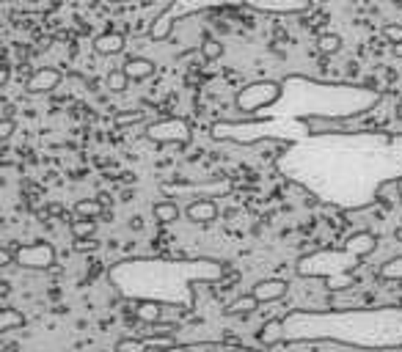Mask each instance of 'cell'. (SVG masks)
Returning <instances> with one entry per match:
<instances>
[{"label": "cell", "instance_id": "484cf974", "mask_svg": "<svg viewBox=\"0 0 402 352\" xmlns=\"http://www.w3.org/2000/svg\"><path fill=\"white\" fill-rule=\"evenodd\" d=\"M12 262H17L14 259V251L9 245H3V248H0V267H12Z\"/></svg>", "mask_w": 402, "mask_h": 352}, {"label": "cell", "instance_id": "52a82bcc", "mask_svg": "<svg viewBox=\"0 0 402 352\" xmlns=\"http://www.w3.org/2000/svg\"><path fill=\"white\" fill-rule=\"evenodd\" d=\"M185 215H187V221H193V223H213V221L218 218V204H215L213 199H198V201L187 204Z\"/></svg>", "mask_w": 402, "mask_h": 352}, {"label": "cell", "instance_id": "9c48e42d", "mask_svg": "<svg viewBox=\"0 0 402 352\" xmlns=\"http://www.w3.org/2000/svg\"><path fill=\"white\" fill-rule=\"evenodd\" d=\"M121 69L127 72V77H130L132 83H141V80H149V77H152V75L157 72V66H154V61H149V58H141V55H135V58H127Z\"/></svg>", "mask_w": 402, "mask_h": 352}, {"label": "cell", "instance_id": "7a4b0ae2", "mask_svg": "<svg viewBox=\"0 0 402 352\" xmlns=\"http://www.w3.org/2000/svg\"><path fill=\"white\" fill-rule=\"evenodd\" d=\"M281 97H284V86L281 83H276V80H257V83H248L246 88L237 91L235 108L240 113H259V110L276 105Z\"/></svg>", "mask_w": 402, "mask_h": 352}, {"label": "cell", "instance_id": "5bb4252c", "mask_svg": "<svg viewBox=\"0 0 402 352\" xmlns=\"http://www.w3.org/2000/svg\"><path fill=\"white\" fill-rule=\"evenodd\" d=\"M23 325H25L23 311H17V308H3V311H0V333L17 330V327H23Z\"/></svg>", "mask_w": 402, "mask_h": 352}, {"label": "cell", "instance_id": "3957f363", "mask_svg": "<svg viewBox=\"0 0 402 352\" xmlns=\"http://www.w3.org/2000/svg\"><path fill=\"white\" fill-rule=\"evenodd\" d=\"M146 140L157 143V146H185L190 143V124L185 118H157L146 124Z\"/></svg>", "mask_w": 402, "mask_h": 352}, {"label": "cell", "instance_id": "d6a6232c", "mask_svg": "<svg viewBox=\"0 0 402 352\" xmlns=\"http://www.w3.org/2000/svg\"><path fill=\"white\" fill-rule=\"evenodd\" d=\"M28 3H36V0H28Z\"/></svg>", "mask_w": 402, "mask_h": 352}, {"label": "cell", "instance_id": "ac0fdd59", "mask_svg": "<svg viewBox=\"0 0 402 352\" xmlns=\"http://www.w3.org/2000/svg\"><path fill=\"white\" fill-rule=\"evenodd\" d=\"M102 212H105V207H102L97 199H80V201L75 204V215H78V218H94V221H97Z\"/></svg>", "mask_w": 402, "mask_h": 352}, {"label": "cell", "instance_id": "277c9868", "mask_svg": "<svg viewBox=\"0 0 402 352\" xmlns=\"http://www.w3.org/2000/svg\"><path fill=\"white\" fill-rule=\"evenodd\" d=\"M14 259L20 267L25 270H47L56 262V248L50 242H31V245H20L14 248Z\"/></svg>", "mask_w": 402, "mask_h": 352}, {"label": "cell", "instance_id": "30bf717a", "mask_svg": "<svg viewBox=\"0 0 402 352\" xmlns=\"http://www.w3.org/2000/svg\"><path fill=\"white\" fill-rule=\"evenodd\" d=\"M375 248H377V237L369 234V231H358L347 240V251L355 253V256H369Z\"/></svg>", "mask_w": 402, "mask_h": 352}, {"label": "cell", "instance_id": "4fadbf2b", "mask_svg": "<svg viewBox=\"0 0 402 352\" xmlns=\"http://www.w3.org/2000/svg\"><path fill=\"white\" fill-rule=\"evenodd\" d=\"M152 215L157 223H176L179 221V207L174 201H160L152 207Z\"/></svg>", "mask_w": 402, "mask_h": 352}, {"label": "cell", "instance_id": "2e32d148", "mask_svg": "<svg viewBox=\"0 0 402 352\" xmlns=\"http://www.w3.org/2000/svg\"><path fill=\"white\" fill-rule=\"evenodd\" d=\"M135 316L141 319V322H146V325H154V322H160V316H163V305L160 303H138V308H135Z\"/></svg>", "mask_w": 402, "mask_h": 352}, {"label": "cell", "instance_id": "5b68a950", "mask_svg": "<svg viewBox=\"0 0 402 352\" xmlns=\"http://www.w3.org/2000/svg\"><path fill=\"white\" fill-rule=\"evenodd\" d=\"M58 86H61V72L53 69V66H45V69H36V72L28 77L25 91H28L31 97H42V94L56 91Z\"/></svg>", "mask_w": 402, "mask_h": 352}, {"label": "cell", "instance_id": "7402d4cb", "mask_svg": "<svg viewBox=\"0 0 402 352\" xmlns=\"http://www.w3.org/2000/svg\"><path fill=\"white\" fill-rule=\"evenodd\" d=\"M138 121H146V113H143V110L116 113V118H113V124H116V127H124V124H138Z\"/></svg>", "mask_w": 402, "mask_h": 352}, {"label": "cell", "instance_id": "603a6c76", "mask_svg": "<svg viewBox=\"0 0 402 352\" xmlns=\"http://www.w3.org/2000/svg\"><path fill=\"white\" fill-rule=\"evenodd\" d=\"M116 352H146V341H141V338H121L116 344Z\"/></svg>", "mask_w": 402, "mask_h": 352}, {"label": "cell", "instance_id": "f1b7e54d", "mask_svg": "<svg viewBox=\"0 0 402 352\" xmlns=\"http://www.w3.org/2000/svg\"><path fill=\"white\" fill-rule=\"evenodd\" d=\"M12 116H14V105L6 102V105H3V116H0V118H12Z\"/></svg>", "mask_w": 402, "mask_h": 352}, {"label": "cell", "instance_id": "f546056e", "mask_svg": "<svg viewBox=\"0 0 402 352\" xmlns=\"http://www.w3.org/2000/svg\"><path fill=\"white\" fill-rule=\"evenodd\" d=\"M391 53H394L397 58H402V42H399V45H391Z\"/></svg>", "mask_w": 402, "mask_h": 352}, {"label": "cell", "instance_id": "d6986e66", "mask_svg": "<svg viewBox=\"0 0 402 352\" xmlns=\"http://www.w3.org/2000/svg\"><path fill=\"white\" fill-rule=\"evenodd\" d=\"M317 50L322 55H336L342 50V36L339 34H320L317 36Z\"/></svg>", "mask_w": 402, "mask_h": 352}, {"label": "cell", "instance_id": "4dcf8cb0", "mask_svg": "<svg viewBox=\"0 0 402 352\" xmlns=\"http://www.w3.org/2000/svg\"><path fill=\"white\" fill-rule=\"evenodd\" d=\"M394 113H397V118H402V99L397 102V110H394Z\"/></svg>", "mask_w": 402, "mask_h": 352}, {"label": "cell", "instance_id": "9a60e30c", "mask_svg": "<svg viewBox=\"0 0 402 352\" xmlns=\"http://www.w3.org/2000/svg\"><path fill=\"white\" fill-rule=\"evenodd\" d=\"M69 231H72L75 240H91L94 231H97V221L94 218H78V221H72Z\"/></svg>", "mask_w": 402, "mask_h": 352}, {"label": "cell", "instance_id": "83f0119b", "mask_svg": "<svg viewBox=\"0 0 402 352\" xmlns=\"http://www.w3.org/2000/svg\"><path fill=\"white\" fill-rule=\"evenodd\" d=\"M91 248H97L94 240H78V251H91Z\"/></svg>", "mask_w": 402, "mask_h": 352}, {"label": "cell", "instance_id": "ba28073f", "mask_svg": "<svg viewBox=\"0 0 402 352\" xmlns=\"http://www.w3.org/2000/svg\"><path fill=\"white\" fill-rule=\"evenodd\" d=\"M251 292H254V297H257L259 303H276V300H281V297L287 294V281H281V278H268V281H259Z\"/></svg>", "mask_w": 402, "mask_h": 352}, {"label": "cell", "instance_id": "ffe728a7", "mask_svg": "<svg viewBox=\"0 0 402 352\" xmlns=\"http://www.w3.org/2000/svg\"><path fill=\"white\" fill-rule=\"evenodd\" d=\"M105 83H108V88H110L113 94H124V91H127V86H130L132 80L127 77V72H124V69H110V72H108V77H105Z\"/></svg>", "mask_w": 402, "mask_h": 352}, {"label": "cell", "instance_id": "cb8c5ba5", "mask_svg": "<svg viewBox=\"0 0 402 352\" xmlns=\"http://www.w3.org/2000/svg\"><path fill=\"white\" fill-rule=\"evenodd\" d=\"M383 39H386L388 45H399V42H402V25H399V23H388V25L383 28Z\"/></svg>", "mask_w": 402, "mask_h": 352}, {"label": "cell", "instance_id": "4316f807", "mask_svg": "<svg viewBox=\"0 0 402 352\" xmlns=\"http://www.w3.org/2000/svg\"><path fill=\"white\" fill-rule=\"evenodd\" d=\"M9 80H12V66L6 64L3 69H0V88H6V86H9Z\"/></svg>", "mask_w": 402, "mask_h": 352}, {"label": "cell", "instance_id": "1f68e13d", "mask_svg": "<svg viewBox=\"0 0 402 352\" xmlns=\"http://www.w3.org/2000/svg\"><path fill=\"white\" fill-rule=\"evenodd\" d=\"M108 3H130V0H108Z\"/></svg>", "mask_w": 402, "mask_h": 352}, {"label": "cell", "instance_id": "8992f818", "mask_svg": "<svg viewBox=\"0 0 402 352\" xmlns=\"http://www.w3.org/2000/svg\"><path fill=\"white\" fill-rule=\"evenodd\" d=\"M127 47V39L119 34V31H108V34H99L94 39V53L102 55V58H113V55H121Z\"/></svg>", "mask_w": 402, "mask_h": 352}, {"label": "cell", "instance_id": "6da1fadb", "mask_svg": "<svg viewBox=\"0 0 402 352\" xmlns=\"http://www.w3.org/2000/svg\"><path fill=\"white\" fill-rule=\"evenodd\" d=\"M229 3H243V6L259 9V12H276V14H298V12H303L309 6L306 0H174V6L152 23L149 39L152 42H165L171 36V31H174L176 17H187V14H196V12L215 9V6H229Z\"/></svg>", "mask_w": 402, "mask_h": 352}, {"label": "cell", "instance_id": "e0dca14e", "mask_svg": "<svg viewBox=\"0 0 402 352\" xmlns=\"http://www.w3.org/2000/svg\"><path fill=\"white\" fill-rule=\"evenodd\" d=\"M377 278L380 281H402V256H394V259L383 262L380 270H377Z\"/></svg>", "mask_w": 402, "mask_h": 352}, {"label": "cell", "instance_id": "44dd1931", "mask_svg": "<svg viewBox=\"0 0 402 352\" xmlns=\"http://www.w3.org/2000/svg\"><path fill=\"white\" fill-rule=\"evenodd\" d=\"M201 55H204V61H218L224 55V45L218 39H207L201 45Z\"/></svg>", "mask_w": 402, "mask_h": 352}, {"label": "cell", "instance_id": "7c38bea8", "mask_svg": "<svg viewBox=\"0 0 402 352\" xmlns=\"http://www.w3.org/2000/svg\"><path fill=\"white\" fill-rule=\"evenodd\" d=\"M281 338H284V322H281V319H270V322L262 325L259 341H262L265 347H273V344H279Z\"/></svg>", "mask_w": 402, "mask_h": 352}, {"label": "cell", "instance_id": "d4e9b609", "mask_svg": "<svg viewBox=\"0 0 402 352\" xmlns=\"http://www.w3.org/2000/svg\"><path fill=\"white\" fill-rule=\"evenodd\" d=\"M14 135V118H0V140H9Z\"/></svg>", "mask_w": 402, "mask_h": 352}, {"label": "cell", "instance_id": "8fae6325", "mask_svg": "<svg viewBox=\"0 0 402 352\" xmlns=\"http://www.w3.org/2000/svg\"><path fill=\"white\" fill-rule=\"evenodd\" d=\"M257 305H262V303H259V300L254 297V292H251V294H243V297L232 300V303L224 308V314H226V316H246V314L257 311Z\"/></svg>", "mask_w": 402, "mask_h": 352}]
</instances>
